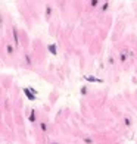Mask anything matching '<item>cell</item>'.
Here are the masks:
<instances>
[{
  "instance_id": "obj_2",
  "label": "cell",
  "mask_w": 137,
  "mask_h": 144,
  "mask_svg": "<svg viewBox=\"0 0 137 144\" xmlns=\"http://www.w3.org/2000/svg\"><path fill=\"white\" fill-rule=\"evenodd\" d=\"M49 52H50L52 54H56V52H58L56 46H55V44H50V46H49Z\"/></svg>"
},
{
  "instance_id": "obj_1",
  "label": "cell",
  "mask_w": 137,
  "mask_h": 144,
  "mask_svg": "<svg viewBox=\"0 0 137 144\" xmlns=\"http://www.w3.org/2000/svg\"><path fill=\"white\" fill-rule=\"evenodd\" d=\"M24 93H25V96L28 97L30 100H34V99H35V96H34V94H31V93H30V90H28V88H24Z\"/></svg>"
},
{
  "instance_id": "obj_5",
  "label": "cell",
  "mask_w": 137,
  "mask_h": 144,
  "mask_svg": "<svg viewBox=\"0 0 137 144\" xmlns=\"http://www.w3.org/2000/svg\"><path fill=\"white\" fill-rule=\"evenodd\" d=\"M52 144H56V143H52Z\"/></svg>"
},
{
  "instance_id": "obj_3",
  "label": "cell",
  "mask_w": 137,
  "mask_h": 144,
  "mask_svg": "<svg viewBox=\"0 0 137 144\" xmlns=\"http://www.w3.org/2000/svg\"><path fill=\"white\" fill-rule=\"evenodd\" d=\"M13 38H15V44L18 46L19 41H18V34H16V30H13Z\"/></svg>"
},
{
  "instance_id": "obj_4",
  "label": "cell",
  "mask_w": 137,
  "mask_h": 144,
  "mask_svg": "<svg viewBox=\"0 0 137 144\" xmlns=\"http://www.w3.org/2000/svg\"><path fill=\"white\" fill-rule=\"evenodd\" d=\"M86 80L87 81H97V82H100V80H96L94 76H86Z\"/></svg>"
}]
</instances>
